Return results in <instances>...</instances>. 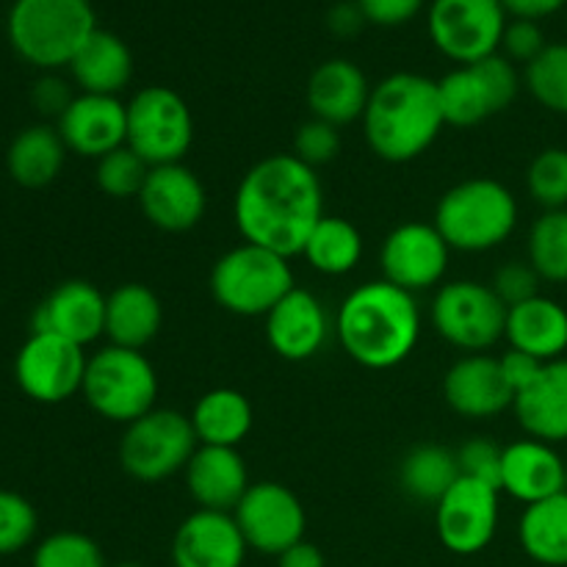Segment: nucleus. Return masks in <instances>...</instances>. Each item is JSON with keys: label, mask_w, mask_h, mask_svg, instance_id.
<instances>
[{"label": "nucleus", "mask_w": 567, "mask_h": 567, "mask_svg": "<svg viewBox=\"0 0 567 567\" xmlns=\"http://www.w3.org/2000/svg\"><path fill=\"white\" fill-rule=\"evenodd\" d=\"M321 216L324 188L319 175L293 153L258 161L241 177L233 199V219L244 241L282 258L302 255Z\"/></svg>", "instance_id": "nucleus-1"}, {"label": "nucleus", "mask_w": 567, "mask_h": 567, "mask_svg": "<svg viewBox=\"0 0 567 567\" xmlns=\"http://www.w3.org/2000/svg\"><path fill=\"white\" fill-rule=\"evenodd\" d=\"M336 336L358 365L388 371L402 365L421 341L415 293L388 280H371L347 293L336 313Z\"/></svg>", "instance_id": "nucleus-2"}, {"label": "nucleus", "mask_w": 567, "mask_h": 567, "mask_svg": "<svg viewBox=\"0 0 567 567\" xmlns=\"http://www.w3.org/2000/svg\"><path fill=\"white\" fill-rule=\"evenodd\" d=\"M371 153L388 164H410L437 142L446 127L437 81L419 72H393L371 89L363 114Z\"/></svg>", "instance_id": "nucleus-3"}, {"label": "nucleus", "mask_w": 567, "mask_h": 567, "mask_svg": "<svg viewBox=\"0 0 567 567\" xmlns=\"http://www.w3.org/2000/svg\"><path fill=\"white\" fill-rule=\"evenodd\" d=\"M94 31L97 17L89 0H14L6 17L11 50L37 70L70 66Z\"/></svg>", "instance_id": "nucleus-4"}, {"label": "nucleus", "mask_w": 567, "mask_h": 567, "mask_svg": "<svg viewBox=\"0 0 567 567\" xmlns=\"http://www.w3.org/2000/svg\"><path fill=\"white\" fill-rule=\"evenodd\" d=\"M432 225L452 252H491L518 227V199L493 177H471L443 194Z\"/></svg>", "instance_id": "nucleus-5"}, {"label": "nucleus", "mask_w": 567, "mask_h": 567, "mask_svg": "<svg viewBox=\"0 0 567 567\" xmlns=\"http://www.w3.org/2000/svg\"><path fill=\"white\" fill-rule=\"evenodd\" d=\"M297 288L288 258L244 241L227 249L210 269L216 305L241 319H266L286 293Z\"/></svg>", "instance_id": "nucleus-6"}, {"label": "nucleus", "mask_w": 567, "mask_h": 567, "mask_svg": "<svg viewBox=\"0 0 567 567\" xmlns=\"http://www.w3.org/2000/svg\"><path fill=\"white\" fill-rule=\"evenodd\" d=\"M81 393L100 419L127 426L155 410L158 374L144 352L109 343L89 358Z\"/></svg>", "instance_id": "nucleus-7"}, {"label": "nucleus", "mask_w": 567, "mask_h": 567, "mask_svg": "<svg viewBox=\"0 0 567 567\" xmlns=\"http://www.w3.org/2000/svg\"><path fill=\"white\" fill-rule=\"evenodd\" d=\"M197 446L199 441L188 415L155 408L125 426L120 441V465L131 480L155 485L186 471Z\"/></svg>", "instance_id": "nucleus-8"}, {"label": "nucleus", "mask_w": 567, "mask_h": 567, "mask_svg": "<svg viewBox=\"0 0 567 567\" xmlns=\"http://www.w3.org/2000/svg\"><path fill=\"white\" fill-rule=\"evenodd\" d=\"M507 313L493 286L480 280L443 282L430 308L437 336L465 354H485L496 347L507 332Z\"/></svg>", "instance_id": "nucleus-9"}, {"label": "nucleus", "mask_w": 567, "mask_h": 567, "mask_svg": "<svg viewBox=\"0 0 567 567\" xmlns=\"http://www.w3.org/2000/svg\"><path fill=\"white\" fill-rule=\"evenodd\" d=\"M127 147L150 166L181 164L194 144V116L169 86L138 89L127 103Z\"/></svg>", "instance_id": "nucleus-10"}, {"label": "nucleus", "mask_w": 567, "mask_h": 567, "mask_svg": "<svg viewBox=\"0 0 567 567\" xmlns=\"http://www.w3.org/2000/svg\"><path fill=\"white\" fill-rule=\"evenodd\" d=\"M518 92V70L502 53L457 66L437 81L443 120L454 127H474L502 114L515 103Z\"/></svg>", "instance_id": "nucleus-11"}, {"label": "nucleus", "mask_w": 567, "mask_h": 567, "mask_svg": "<svg viewBox=\"0 0 567 567\" xmlns=\"http://www.w3.org/2000/svg\"><path fill=\"white\" fill-rule=\"evenodd\" d=\"M504 28L507 11L502 0H432L426 11L432 44L457 66L498 53Z\"/></svg>", "instance_id": "nucleus-12"}, {"label": "nucleus", "mask_w": 567, "mask_h": 567, "mask_svg": "<svg viewBox=\"0 0 567 567\" xmlns=\"http://www.w3.org/2000/svg\"><path fill=\"white\" fill-rule=\"evenodd\" d=\"M86 352L53 332H31L14 360L20 391L31 402L61 404L81 393L86 377Z\"/></svg>", "instance_id": "nucleus-13"}, {"label": "nucleus", "mask_w": 567, "mask_h": 567, "mask_svg": "<svg viewBox=\"0 0 567 567\" xmlns=\"http://www.w3.org/2000/svg\"><path fill=\"white\" fill-rule=\"evenodd\" d=\"M238 529L252 551L280 557L299 540H305L308 515L293 491L280 482H255L247 496L233 509Z\"/></svg>", "instance_id": "nucleus-14"}, {"label": "nucleus", "mask_w": 567, "mask_h": 567, "mask_svg": "<svg viewBox=\"0 0 567 567\" xmlns=\"http://www.w3.org/2000/svg\"><path fill=\"white\" fill-rule=\"evenodd\" d=\"M452 247L435 225L426 221H404L393 227L380 249L382 280L393 282L408 293L430 291L441 286L449 271Z\"/></svg>", "instance_id": "nucleus-15"}, {"label": "nucleus", "mask_w": 567, "mask_h": 567, "mask_svg": "<svg viewBox=\"0 0 567 567\" xmlns=\"http://www.w3.org/2000/svg\"><path fill=\"white\" fill-rule=\"evenodd\" d=\"M498 487L460 476L435 504V529L443 548L457 557L485 551L498 529Z\"/></svg>", "instance_id": "nucleus-16"}, {"label": "nucleus", "mask_w": 567, "mask_h": 567, "mask_svg": "<svg viewBox=\"0 0 567 567\" xmlns=\"http://www.w3.org/2000/svg\"><path fill=\"white\" fill-rule=\"evenodd\" d=\"M144 219L164 233H186L203 221L208 194L203 181L186 164L150 166V175L138 194Z\"/></svg>", "instance_id": "nucleus-17"}, {"label": "nucleus", "mask_w": 567, "mask_h": 567, "mask_svg": "<svg viewBox=\"0 0 567 567\" xmlns=\"http://www.w3.org/2000/svg\"><path fill=\"white\" fill-rule=\"evenodd\" d=\"M55 131L64 138L66 150L83 158L100 161L103 155L125 147L127 142V103L109 94H78Z\"/></svg>", "instance_id": "nucleus-18"}, {"label": "nucleus", "mask_w": 567, "mask_h": 567, "mask_svg": "<svg viewBox=\"0 0 567 567\" xmlns=\"http://www.w3.org/2000/svg\"><path fill=\"white\" fill-rule=\"evenodd\" d=\"M105 293L89 280H66L33 310L31 332H53L86 349L105 336Z\"/></svg>", "instance_id": "nucleus-19"}, {"label": "nucleus", "mask_w": 567, "mask_h": 567, "mask_svg": "<svg viewBox=\"0 0 567 567\" xmlns=\"http://www.w3.org/2000/svg\"><path fill=\"white\" fill-rule=\"evenodd\" d=\"M247 540L238 529L233 513L197 509L188 515L172 540L175 567H244Z\"/></svg>", "instance_id": "nucleus-20"}, {"label": "nucleus", "mask_w": 567, "mask_h": 567, "mask_svg": "<svg viewBox=\"0 0 567 567\" xmlns=\"http://www.w3.org/2000/svg\"><path fill=\"white\" fill-rule=\"evenodd\" d=\"M266 341L277 358L302 363L316 358L330 336V316L319 297L305 288H293L266 316Z\"/></svg>", "instance_id": "nucleus-21"}, {"label": "nucleus", "mask_w": 567, "mask_h": 567, "mask_svg": "<svg viewBox=\"0 0 567 567\" xmlns=\"http://www.w3.org/2000/svg\"><path fill=\"white\" fill-rule=\"evenodd\" d=\"M443 399L454 413L474 421L496 419L515 404L498 358L491 354H463L443 377Z\"/></svg>", "instance_id": "nucleus-22"}, {"label": "nucleus", "mask_w": 567, "mask_h": 567, "mask_svg": "<svg viewBox=\"0 0 567 567\" xmlns=\"http://www.w3.org/2000/svg\"><path fill=\"white\" fill-rule=\"evenodd\" d=\"M371 97V83L365 72L349 59H327L310 72L305 100L316 120L343 127L360 122Z\"/></svg>", "instance_id": "nucleus-23"}, {"label": "nucleus", "mask_w": 567, "mask_h": 567, "mask_svg": "<svg viewBox=\"0 0 567 567\" xmlns=\"http://www.w3.org/2000/svg\"><path fill=\"white\" fill-rule=\"evenodd\" d=\"M563 491H567V463L551 443L524 437L504 446L502 493L529 507Z\"/></svg>", "instance_id": "nucleus-24"}, {"label": "nucleus", "mask_w": 567, "mask_h": 567, "mask_svg": "<svg viewBox=\"0 0 567 567\" xmlns=\"http://www.w3.org/2000/svg\"><path fill=\"white\" fill-rule=\"evenodd\" d=\"M183 476L197 507L214 513H233L252 485L238 449L225 446H197Z\"/></svg>", "instance_id": "nucleus-25"}, {"label": "nucleus", "mask_w": 567, "mask_h": 567, "mask_svg": "<svg viewBox=\"0 0 567 567\" xmlns=\"http://www.w3.org/2000/svg\"><path fill=\"white\" fill-rule=\"evenodd\" d=\"M515 419L524 432L543 443L567 441V358L543 365L537 380L515 396Z\"/></svg>", "instance_id": "nucleus-26"}, {"label": "nucleus", "mask_w": 567, "mask_h": 567, "mask_svg": "<svg viewBox=\"0 0 567 567\" xmlns=\"http://www.w3.org/2000/svg\"><path fill=\"white\" fill-rule=\"evenodd\" d=\"M164 308L153 288L144 282H122L105 299V338L114 347L138 349L158 338Z\"/></svg>", "instance_id": "nucleus-27"}, {"label": "nucleus", "mask_w": 567, "mask_h": 567, "mask_svg": "<svg viewBox=\"0 0 567 567\" xmlns=\"http://www.w3.org/2000/svg\"><path fill=\"white\" fill-rule=\"evenodd\" d=\"M509 349L532 354V358L551 363L559 360L567 349V310L557 299L535 297L515 305L507 313Z\"/></svg>", "instance_id": "nucleus-28"}, {"label": "nucleus", "mask_w": 567, "mask_h": 567, "mask_svg": "<svg viewBox=\"0 0 567 567\" xmlns=\"http://www.w3.org/2000/svg\"><path fill=\"white\" fill-rule=\"evenodd\" d=\"M70 72L83 94L120 97L133 78V53L116 33L97 28L70 61Z\"/></svg>", "instance_id": "nucleus-29"}, {"label": "nucleus", "mask_w": 567, "mask_h": 567, "mask_svg": "<svg viewBox=\"0 0 567 567\" xmlns=\"http://www.w3.org/2000/svg\"><path fill=\"white\" fill-rule=\"evenodd\" d=\"M188 419H192L199 446L225 449L241 446L255 424L252 404L236 388H214L203 393Z\"/></svg>", "instance_id": "nucleus-30"}, {"label": "nucleus", "mask_w": 567, "mask_h": 567, "mask_svg": "<svg viewBox=\"0 0 567 567\" xmlns=\"http://www.w3.org/2000/svg\"><path fill=\"white\" fill-rule=\"evenodd\" d=\"M66 144L50 125H31L17 133L6 153L9 177L22 188H44L61 175L66 161Z\"/></svg>", "instance_id": "nucleus-31"}, {"label": "nucleus", "mask_w": 567, "mask_h": 567, "mask_svg": "<svg viewBox=\"0 0 567 567\" xmlns=\"http://www.w3.org/2000/svg\"><path fill=\"white\" fill-rule=\"evenodd\" d=\"M518 540L526 557L546 567H567V491L529 504L520 515Z\"/></svg>", "instance_id": "nucleus-32"}, {"label": "nucleus", "mask_w": 567, "mask_h": 567, "mask_svg": "<svg viewBox=\"0 0 567 567\" xmlns=\"http://www.w3.org/2000/svg\"><path fill=\"white\" fill-rule=\"evenodd\" d=\"M460 476L463 474H460L457 452L446 446H435V443H421V446L410 449L404 454L402 465H399L402 491L415 502L426 504L441 502Z\"/></svg>", "instance_id": "nucleus-33"}, {"label": "nucleus", "mask_w": 567, "mask_h": 567, "mask_svg": "<svg viewBox=\"0 0 567 567\" xmlns=\"http://www.w3.org/2000/svg\"><path fill=\"white\" fill-rule=\"evenodd\" d=\"M302 255L310 269L324 277H343L358 269L363 260V236L358 227L343 216H321L319 225L310 233Z\"/></svg>", "instance_id": "nucleus-34"}, {"label": "nucleus", "mask_w": 567, "mask_h": 567, "mask_svg": "<svg viewBox=\"0 0 567 567\" xmlns=\"http://www.w3.org/2000/svg\"><path fill=\"white\" fill-rule=\"evenodd\" d=\"M529 264L546 282H567V208L546 210L532 225Z\"/></svg>", "instance_id": "nucleus-35"}, {"label": "nucleus", "mask_w": 567, "mask_h": 567, "mask_svg": "<svg viewBox=\"0 0 567 567\" xmlns=\"http://www.w3.org/2000/svg\"><path fill=\"white\" fill-rule=\"evenodd\" d=\"M524 81L543 109L567 116V42H554L526 64Z\"/></svg>", "instance_id": "nucleus-36"}, {"label": "nucleus", "mask_w": 567, "mask_h": 567, "mask_svg": "<svg viewBox=\"0 0 567 567\" xmlns=\"http://www.w3.org/2000/svg\"><path fill=\"white\" fill-rule=\"evenodd\" d=\"M150 175V164L138 158L131 147H120L114 153L103 155L94 166V181L97 188L111 199H131L142 194L144 181Z\"/></svg>", "instance_id": "nucleus-37"}, {"label": "nucleus", "mask_w": 567, "mask_h": 567, "mask_svg": "<svg viewBox=\"0 0 567 567\" xmlns=\"http://www.w3.org/2000/svg\"><path fill=\"white\" fill-rule=\"evenodd\" d=\"M526 188L546 210L567 208V150L548 147L532 158L526 169Z\"/></svg>", "instance_id": "nucleus-38"}, {"label": "nucleus", "mask_w": 567, "mask_h": 567, "mask_svg": "<svg viewBox=\"0 0 567 567\" xmlns=\"http://www.w3.org/2000/svg\"><path fill=\"white\" fill-rule=\"evenodd\" d=\"M31 567H109L97 543L83 532H55L33 548Z\"/></svg>", "instance_id": "nucleus-39"}, {"label": "nucleus", "mask_w": 567, "mask_h": 567, "mask_svg": "<svg viewBox=\"0 0 567 567\" xmlns=\"http://www.w3.org/2000/svg\"><path fill=\"white\" fill-rule=\"evenodd\" d=\"M39 518L33 504L25 496L0 491V557L22 551L37 537Z\"/></svg>", "instance_id": "nucleus-40"}, {"label": "nucleus", "mask_w": 567, "mask_h": 567, "mask_svg": "<svg viewBox=\"0 0 567 567\" xmlns=\"http://www.w3.org/2000/svg\"><path fill=\"white\" fill-rule=\"evenodd\" d=\"M460 474L465 480L485 482V485L498 487L502 491V463H504V446H498L491 437H471L457 449Z\"/></svg>", "instance_id": "nucleus-41"}, {"label": "nucleus", "mask_w": 567, "mask_h": 567, "mask_svg": "<svg viewBox=\"0 0 567 567\" xmlns=\"http://www.w3.org/2000/svg\"><path fill=\"white\" fill-rule=\"evenodd\" d=\"M341 153V133L336 125L321 120H308L297 127V136H293V155L299 161H305L308 166L319 169V166L330 164Z\"/></svg>", "instance_id": "nucleus-42"}, {"label": "nucleus", "mask_w": 567, "mask_h": 567, "mask_svg": "<svg viewBox=\"0 0 567 567\" xmlns=\"http://www.w3.org/2000/svg\"><path fill=\"white\" fill-rule=\"evenodd\" d=\"M540 275H537L529 260H509L496 271L491 286L507 308H515L526 299L540 297Z\"/></svg>", "instance_id": "nucleus-43"}, {"label": "nucleus", "mask_w": 567, "mask_h": 567, "mask_svg": "<svg viewBox=\"0 0 567 567\" xmlns=\"http://www.w3.org/2000/svg\"><path fill=\"white\" fill-rule=\"evenodd\" d=\"M548 48L543 28L535 20H513L507 22L502 37V50L498 53L507 55L509 61H520V64H532L543 50Z\"/></svg>", "instance_id": "nucleus-44"}, {"label": "nucleus", "mask_w": 567, "mask_h": 567, "mask_svg": "<svg viewBox=\"0 0 567 567\" xmlns=\"http://www.w3.org/2000/svg\"><path fill=\"white\" fill-rule=\"evenodd\" d=\"M363 11L365 22L380 28L408 25L424 9V0H354Z\"/></svg>", "instance_id": "nucleus-45"}, {"label": "nucleus", "mask_w": 567, "mask_h": 567, "mask_svg": "<svg viewBox=\"0 0 567 567\" xmlns=\"http://www.w3.org/2000/svg\"><path fill=\"white\" fill-rule=\"evenodd\" d=\"M498 365H502V374L504 380H507V385L513 388V393L518 396L520 391H526V388L537 380V374H540L546 363L532 358V354L518 352V349H507V352L498 358Z\"/></svg>", "instance_id": "nucleus-46"}, {"label": "nucleus", "mask_w": 567, "mask_h": 567, "mask_svg": "<svg viewBox=\"0 0 567 567\" xmlns=\"http://www.w3.org/2000/svg\"><path fill=\"white\" fill-rule=\"evenodd\" d=\"M31 100H33V105L42 111V114L61 116L66 111V105H70L75 97H72L70 86H66L61 78L44 75V78H39L37 83H33Z\"/></svg>", "instance_id": "nucleus-47"}, {"label": "nucleus", "mask_w": 567, "mask_h": 567, "mask_svg": "<svg viewBox=\"0 0 567 567\" xmlns=\"http://www.w3.org/2000/svg\"><path fill=\"white\" fill-rule=\"evenodd\" d=\"M327 25H330V31L336 33V37H354V33H360V28L365 25V17L354 0H343V3H336L330 9Z\"/></svg>", "instance_id": "nucleus-48"}, {"label": "nucleus", "mask_w": 567, "mask_h": 567, "mask_svg": "<svg viewBox=\"0 0 567 567\" xmlns=\"http://www.w3.org/2000/svg\"><path fill=\"white\" fill-rule=\"evenodd\" d=\"M567 0H502L507 17L515 20H543V17L557 14Z\"/></svg>", "instance_id": "nucleus-49"}, {"label": "nucleus", "mask_w": 567, "mask_h": 567, "mask_svg": "<svg viewBox=\"0 0 567 567\" xmlns=\"http://www.w3.org/2000/svg\"><path fill=\"white\" fill-rule=\"evenodd\" d=\"M277 567H327V559L316 543L299 540L277 557Z\"/></svg>", "instance_id": "nucleus-50"}, {"label": "nucleus", "mask_w": 567, "mask_h": 567, "mask_svg": "<svg viewBox=\"0 0 567 567\" xmlns=\"http://www.w3.org/2000/svg\"><path fill=\"white\" fill-rule=\"evenodd\" d=\"M114 567H144V565H136V563H122V565H114Z\"/></svg>", "instance_id": "nucleus-51"}]
</instances>
